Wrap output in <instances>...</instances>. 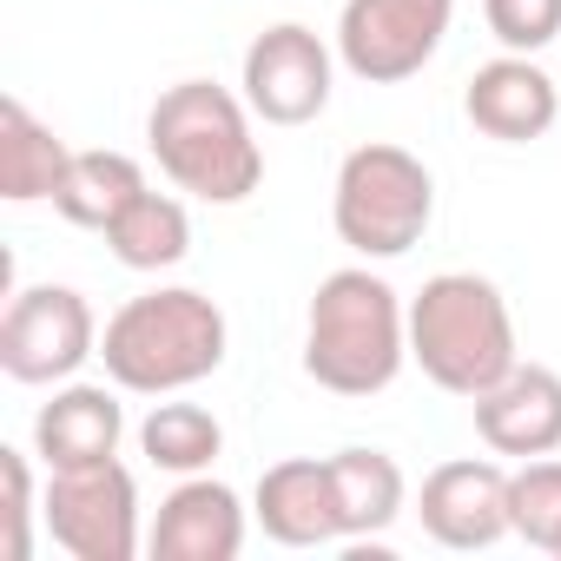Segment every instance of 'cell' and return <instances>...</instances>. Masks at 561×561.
<instances>
[{
    "instance_id": "1",
    "label": "cell",
    "mask_w": 561,
    "mask_h": 561,
    "mask_svg": "<svg viewBox=\"0 0 561 561\" xmlns=\"http://www.w3.org/2000/svg\"><path fill=\"white\" fill-rule=\"evenodd\" d=\"M251 119L257 113L244 106V93L218 80H179L152 100L146 146L179 192L205 205H244L264 185V146L251 139Z\"/></svg>"
},
{
    "instance_id": "2",
    "label": "cell",
    "mask_w": 561,
    "mask_h": 561,
    "mask_svg": "<svg viewBox=\"0 0 561 561\" xmlns=\"http://www.w3.org/2000/svg\"><path fill=\"white\" fill-rule=\"evenodd\" d=\"M410 364V305L370 264L331 271L305 318V377L331 397H377Z\"/></svg>"
},
{
    "instance_id": "3",
    "label": "cell",
    "mask_w": 561,
    "mask_h": 561,
    "mask_svg": "<svg viewBox=\"0 0 561 561\" xmlns=\"http://www.w3.org/2000/svg\"><path fill=\"white\" fill-rule=\"evenodd\" d=\"M225 344H231L225 311L192 285H165V291L126 298L106 318L100 364H106V383L133 397H179L225 364Z\"/></svg>"
},
{
    "instance_id": "4",
    "label": "cell",
    "mask_w": 561,
    "mask_h": 561,
    "mask_svg": "<svg viewBox=\"0 0 561 561\" xmlns=\"http://www.w3.org/2000/svg\"><path fill=\"white\" fill-rule=\"evenodd\" d=\"M410 364L476 403L482 390H495L522 357H515V318H508V298L476 271H443L410 298Z\"/></svg>"
},
{
    "instance_id": "5",
    "label": "cell",
    "mask_w": 561,
    "mask_h": 561,
    "mask_svg": "<svg viewBox=\"0 0 561 561\" xmlns=\"http://www.w3.org/2000/svg\"><path fill=\"white\" fill-rule=\"evenodd\" d=\"M436 218V179L416 152L403 146H357L337 165V192H331V225L357 257H403L423 244Z\"/></svg>"
},
{
    "instance_id": "6",
    "label": "cell",
    "mask_w": 561,
    "mask_h": 561,
    "mask_svg": "<svg viewBox=\"0 0 561 561\" xmlns=\"http://www.w3.org/2000/svg\"><path fill=\"white\" fill-rule=\"evenodd\" d=\"M41 522L73 561H133L139 554V482L133 469L93 462V469H47Z\"/></svg>"
},
{
    "instance_id": "7",
    "label": "cell",
    "mask_w": 561,
    "mask_h": 561,
    "mask_svg": "<svg viewBox=\"0 0 561 561\" xmlns=\"http://www.w3.org/2000/svg\"><path fill=\"white\" fill-rule=\"evenodd\" d=\"M449 21H456V0H344L337 60L364 87H403L436 60V47L449 41Z\"/></svg>"
},
{
    "instance_id": "8",
    "label": "cell",
    "mask_w": 561,
    "mask_h": 561,
    "mask_svg": "<svg viewBox=\"0 0 561 561\" xmlns=\"http://www.w3.org/2000/svg\"><path fill=\"white\" fill-rule=\"evenodd\" d=\"M87 357H100V318L73 285H27L0 318V370L14 383H67Z\"/></svg>"
},
{
    "instance_id": "9",
    "label": "cell",
    "mask_w": 561,
    "mask_h": 561,
    "mask_svg": "<svg viewBox=\"0 0 561 561\" xmlns=\"http://www.w3.org/2000/svg\"><path fill=\"white\" fill-rule=\"evenodd\" d=\"M331 80H337V54L305 27V21H277L244 47V106L264 126H311L331 106Z\"/></svg>"
},
{
    "instance_id": "10",
    "label": "cell",
    "mask_w": 561,
    "mask_h": 561,
    "mask_svg": "<svg viewBox=\"0 0 561 561\" xmlns=\"http://www.w3.org/2000/svg\"><path fill=\"white\" fill-rule=\"evenodd\" d=\"M416 515H423V535L436 548H456V554L495 548L502 535H515L508 528V469L489 456H456V462L423 476Z\"/></svg>"
},
{
    "instance_id": "11",
    "label": "cell",
    "mask_w": 561,
    "mask_h": 561,
    "mask_svg": "<svg viewBox=\"0 0 561 561\" xmlns=\"http://www.w3.org/2000/svg\"><path fill=\"white\" fill-rule=\"evenodd\" d=\"M462 113H469L476 133L502 139V146H528L561 119V80L541 73L528 54H502V60L476 67V80L462 93Z\"/></svg>"
},
{
    "instance_id": "12",
    "label": "cell",
    "mask_w": 561,
    "mask_h": 561,
    "mask_svg": "<svg viewBox=\"0 0 561 561\" xmlns=\"http://www.w3.org/2000/svg\"><path fill=\"white\" fill-rule=\"evenodd\" d=\"M146 548H152V561H238L244 502L211 476H179V489L159 502Z\"/></svg>"
},
{
    "instance_id": "13",
    "label": "cell",
    "mask_w": 561,
    "mask_h": 561,
    "mask_svg": "<svg viewBox=\"0 0 561 561\" xmlns=\"http://www.w3.org/2000/svg\"><path fill=\"white\" fill-rule=\"evenodd\" d=\"M251 515L271 541L285 548H324V541H344V522H337V482H331V456H291V462H271L257 476V495H251Z\"/></svg>"
},
{
    "instance_id": "14",
    "label": "cell",
    "mask_w": 561,
    "mask_h": 561,
    "mask_svg": "<svg viewBox=\"0 0 561 561\" xmlns=\"http://www.w3.org/2000/svg\"><path fill=\"white\" fill-rule=\"evenodd\" d=\"M119 390V383H113ZM106 383H60L41 416H34V456L47 469H93V462H113L119 443H126V410Z\"/></svg>"
},
{
    "instance_id": "15",
    "label": "cell",
    "mask_w": 561,
    "mask_h": 561,
    "mask_svg": "<svg viewBox=\"0 0 561 561\" xmlns=\"http://www.w3.org/2000/svg\"><path fill=\"white\" fill-rule=\"evenodd\" d=\"M476 436L495 456H554L561 449V377L548 364H515L495 390L476 397Z\"/></svg>"
},
{
    "instance_id": "16",
    "label": "cell",
    "mask_w": 561,
    "mask_h": 561,
    "mask_svg": "<svg viewBox=\"0 0 561 561\" xmlns=\"http://www.w3.org/2000/svg\"><path fill=\"white\" fill-rule=\"evenodd\" d=\"M67 159H73L67 139H54V126H41L27 100H0V198L8 205L54 198Z\"/></svg>"
},
{
    "instance_id": "17",
    "label": "cell",
    "mask_w": 561,
    "mask_h": 561,
    "mask_svg": "<svg viewBox=\"0 0 561 561\" xmlns=\"http://www.w3.org/2000/svg\"><path fill=\"white\" fill-rule=\"evenodd\" d=\"M331 482H337V522H344V541H370L383 528H397L410 489H403V469L397 456L383 449H337L331 456Z\"/></svg>"
},
{
    "instance_id": "18",
    "label": "cell",
    "mask_w": 561,
    "mask_h": 561,
    "mask_svg": "<svg viewBox=\"0 0 561 561\" xmlns=\"http://www.w3.org/2000/svg\"><path fill=\"white\" fill-rule=\"evenodd\" d=\"M146 192V172H139V159H126V152H73L67 159V172H60V192H54V211L67 218V225H80V231H106L133 198Z\"/></svg>"
},
{
    "instance_id": "19",
    "label": "cell",
    "mask_w": 561,
    "mask_h": 561,
    "mask_svg": "<svg viewBox=\"0 0 561 561\" xmlns=\"http://www.w3.org/2000/svg\"><path fill=\"white\" fill-rule=\"evenodd\" d=\"M106 244H113V257L126 264V271H172V264H185V251H192V218H185V205L172 198V192H139L113 225H106Z\"/></svg>"
},
{
    "instance_id": "20",
    "label": "cell",
    "mask_w": 561,
    "mask_h": 561,
    "mask_svg": "<svg viewBox=\"0 0 561 561\" xmlns=\"http://www.w3.org/2000/svg\"><path fill=\"white\" fill-rule=\"evenodd\" d=\"M225 449V423L205 403H152L139 423V456L165 476H205Z\"/></svg>"
},
{
    "instance_id": "21",
    "label": "cell",
    "mask_w": 561,
    "mask_h": 561,
    "mask_svg": "<svg viewBox=\"0 0 561 561\" xmlns=\"http://www.w3.org/2000/svg\"><path fill=\"white\" fill-rule=\"evenodd\" d=\"M508 528L528 548L561 554V462L554 456H528L508 476Z\"/></svg>"
},
{
    "instance_id": "22",
    "label": "cell",
    "mask_w": 561,
    "mask_h": 561,
    "mask_svg": "<svg viewBox=\"0 0 561 561\" xmlns=\"http://www.w3.org/2000/svg\"><path fill=\"white\" fill-rule=\"evenodd\" d=\"M482 21L508 54H541L561 41V0H482Z\"/></svg>"
},
{
    "instance_id": "23",
    "label": "cell",
    "mask_w": 561,
    "mask_h": 561,
    "mask_svg": "<svg viewBox=\"0 0 561 561\" xmlns=\"http://www.w3.org/2000/svg\"><path fill=\"white\" fill-rule=\"evenodd\" d=\"M0 476H8V561H27L34 554V515H41L34 469L21 449H0Z\"/></svg>"
}]
</instances>
